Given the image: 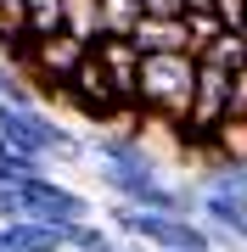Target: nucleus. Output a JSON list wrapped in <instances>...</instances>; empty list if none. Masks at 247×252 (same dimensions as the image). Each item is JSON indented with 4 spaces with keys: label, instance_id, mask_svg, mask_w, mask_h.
I'll use <instances>...</instances> for the list:
<instances>
[{
    "label": "nucleus",
    "instance_id": "obj_1",
    "mask_svg": "<svg viewBox=\"0 0 247 252\" xmlns=\"http://www.w3.org/2000/svg\"><path fill=\"white\" fill-rule=\"evenodd\" d=\"M197 90V56L191 51H157L141 56V84H135V118H163V124H180L185 107H191Z\"/></svg>",
    "mask_w": 247,
    "mask_h": 252
},
{
    "label": "nucleus",
    "instance_id": "obj_2",
    "mask_svg": "<svg viewBox=\"0 0 247 252\" xmlns=\"http://www.w3.org/2000/svg\"><path fill=\"white\" fill-rule=\"evenodd\" d=\"M0 140L17 146V152H34L45 162H84L90 146H84L68 124H56L45 107H6L0 101Z\"/></svg>",
    "mask_w": 247,
    "mask_h": 252
},
{
    "label": "nucleus",
    "instance_id": "obj_3",
    "mask_svg": "<svg viewBox=\"0 0 247 252\" xmlns=\"http://www.w3.org/2000/svg\"><path fill=\"white\" fill-rule=\"evenodd\" d=\"M17 196H23V219H39V224H84L90 219V196L73 190V185H62L56 174L23 180Z\"/></svg>",
    "mask_w": 247,
    "mask_h": 252
},
{
    "label": "nucleus",
    "instance_id": "obj_4",
    "mask_svg": "<svg viewBox=\"0 0 247 252\" xmlns=\"http://www.w3.org/2000/svg\"><path fill=\"white\" fill-rule=\"evenodd\" d=\"M84 56H90V45L73 34H51L34 45V62H28V79H34L39 95H62L68 84H73V73L84 67Z\"/></svg>",
    "mask_w": 247,
    "mask_h": 252
},
{
    "label": "nucleus",
    "instance_id": "obj_5",
    "mask_svg": "<svg viewBox=\"0 0 247 252\" xmlns=\"http://www.w3.org/2000/svg\"><path fill=\"white\" fill-rule=\"evenodd\" d=\"M96 62L101 73H107V84H112V95L124 101V112L135 118V84H141V51H135V39H96Z\"/></svg>",
    "mask_w": 247,
    "mask_h": 252
},
{
    "label": "nucleus",
    "instance_id": "obj_6",
    "mask_svg": "<svg viewBox=\"0 0 247 252\" xmlns=\"http://www.w3.org/2000/svg\"><path fill=\"white\" fill-rule=\"evenodd\" d=\"M202 224L219 235V247L247 252V190H202Z\"/></svg>",
    "mask_w": 247,
    "mask_h": 252
},
{
    "label": "nucleus",
    "instance_id": "obj_7",
    "mask_svg": "<svg viewBox=\"0 0 247 252\" xmlns=\"http://www.w3.org/2000/svg\"><path fill=\"white\" fill-rule=\"evenodd\" d=\"M6 252H68V224H39V219H11L0 224Z\"/></svg>",
    "mask_w": 247,
    "mask_h": 252
},
{
    "label": "nucleus",
    "instance_id": "obj_8",
    "mask_svg": "<svg viewBox=\"0 0 247 252\" xmlns=\"http://www.w3.org/2000/svg\"><path fill=\"white\" fill-rule=\"evenodd\" d=\"M129 39H135L141 56H157V51H191V28H185V17H141ZM191 56H197V51H191Z\"/></svg>",
    "mask_w": 247,
    "mask_h": 252
},
{
    "label": "nucleus",
    "instance_id": "obj_9",
    "mask_svg": "<svg viewBox=\"0 0 247 252\" xmlns=\"http://www.w3.org/2000/svg\"><path fill=\"white\" fill-rule=\"evenodd\" d=\"M62 17H68V0H23V28L34 39H51V34H62Z\"/></svg>",
    "mask_w": 247,
    "mask_h": 252
},
{
    "label": "nucleus",
    "instance_id": "obj_10",
    "mask_svg": "<svg viewBox=\"0 0 247 252\" xmlns=\"http://www.w3.org/2000/svg\"><path fill=\"white\" fill-rule=\"evenodd\" d=\"M39 174H51V162H45V157L17 152V146L0 140V185H23V180H39Z\"/></svg>",
    "mask_w": 247,
    "mask_h": 252
},
{
    "label": "nucleus",
    "instance_id": "obj_11",
    "mask_svg": "<svg viewBox=\"0 0 247 252\" xmlns=\"http://www.w3.org/2000/svg\"><path fill=\"white\" fill-rule=\"evenodd\" d=\"M208 162H247V118H225V124L213 129Z\"/></svg>",
    "mask_w": 247,
    "mask_h": 252
},
{
    "label": "nucleus",
    "instance_id": "obj_12",
    "mask_svg": "<svg viewBox=\"0 0 247 252\" xmlns=\"http://www.w3.org/2000/svg\"><path fill=\"white\" fill-rule=\"evenodd\" d=\"M197 62H213V67H225V73H242L247 67V34H230V28H225L213 45L197 51Z\"/></svg>",
    "mask_w": 247,
    "mask_h": 252
},
{
    "label": "nucleus",
    "instance_id": "obj_13",
    "mask_svg": "<svg viewBox=\"0 0 247 252\" xmlns=\"http://www.w3.org/2000/svg\"><path fill=\"white\" fill-rule=\"evenodd\" d=\"M62 34L96 45L101 39V0H68V17H62Z\"/></svg>",
    "mask_w": 247,
    "mask_h": 252
},
{
    "label": "nucleus",
    "instance_id": "obj_14",
    "mask_svg": "<svg viewBox=\"0 0 247 252\" xmlns=\"http://www.w3.org/2000/svg\"><path fill=\"white\" fill-rule=\"evenodd\" d=\"M146 17V11H141V0H101V39H129L135 34V23Z\"/></svg>",
    "mask_w": 247,
    "mask_h": 252
},
{
    "label": "nucleus",
    "instance_id": "obj_15",
    "mask_svg": "<svg viewBox=\"0 0 247 252\" xmlns=\"http://www.w3.org/2000/svg\"><path fill=\"white\" fill-rule=\"evenodd\" d=\"M112 247H118V230L112 224H96V219L68 224V252H112Z\"/></svg>",
    "mask_w": 247,
    "mask_h": 252
},
{
    "label": "nucleus",
    "instance_id": "obj_16",
    "mask_svg": "<svg viewBox=\"0 0 247 252\" xmlns=\"http://www.w3.org/2000/svg\"><path fill=\"white\" fill-rule=\"evenodd\" d=\"M0 101H6V107H39V90H34V79H28L23 67L0 62Z\"/></svg>",
    "mask_w": 247,
    "mask_h": 252
},
{
    "label": "nucleus",
    "instance_id": "obj_17",
    "mask_svg": "<svg viewBox=\"0 0 247 252\" xmlns=\"http://www.w3.org/2000/svg\"><path fill=\"white\" fill-rule=\"evenodd\" d=\"M213 17H219L230 34H247V0H213Z\"/></svg>",
    "mask_w": 247,
    "mask_h": 252
},
{
    "label": "nucleus",
    "instance_id": "obj_18",
    "mask_svg": "<svg viewBox=\"0 0 247 252\" xmlns=\"http://www.w3.org/2000/svg\"><path fill=\"white\" fill-rule=\"evenodd\" d=\"M11 219H23V196L17 185H0V224H11Z\"/></svg>",
    "mask_w": 247,
    "mask_h": 252
},
{
    "label": "nucleus",
    "instance_id": "obj_19",
    "mask_svg": "<svg viewBox=\"0 0 247 252\" xmlns=\"http://www.w3.org/2000/svg\"><path fill=\"white\" fill-rule=\"evenodd\" d=\"M146 17H185V0H141Z\"/></svg>",
    "mask_w": 247,
    "mask_h": 252
},
{
    "label": "nucleus",
    "instance_id": "obj_20",
    "mask_svg": "<svg viewBox=\"0 0 247 252\" xmlns=\"http://www.w3.org/2000/svg\"><path fill=\"white\" fill-rule=\"evenodd\" d=\"M230 118H247V67L236 73V90H230Z\"/></svg>",
    "mask_w": 247,
    "mask_h": 252
},
{
    "label": "nucleus",
    "instance_id": "obj_21",
    "mask_svg": "<svg viewBox=\"0 0 247 252\" xmlns=\"http://www.w3.org/2000/svg\"><path fill=\"white\" fill-rule=\"evenodd\" d=\"M23 17V0H0V23H17Z\"/></svg>",
    "mask_w": 247,
    "mask_h": 252
},
{
    "label": "nucleus",
    "instance_id": "obj_22",
    "mask_svg": "<svg viewBox=\"0 0 247 252\" xmlns=\"http://www.w3.org/2000/svg\"><path fill=\"white\" fill-rule=\"evenodd\" d=\"M112 252H152V247H141V241H124V235H118V247H112Z\"/></svg>",
    "mask_w": 247,
    "mask_h": 252
},
{
    "label": "nucleus",
    "instance_id": "obj_23",
    "mask_svg": "<svg viewBox=\"0 0 247 252\" xmlns=\"http://www.w3.org/2000/svg\"><path fill=\"white\" fill-rule=\"evenodd\" d=\"M185 11H213V0H185Z\"/></svg>",
    "mask_w": 247,
    "mask_h": 252
}]
</instances>
